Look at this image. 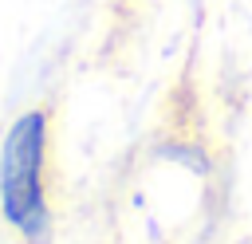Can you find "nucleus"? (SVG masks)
Segmentation results:
<instances>
[{"mask_svg": "<svg viewBox=\"0 0 252 244\" xmlns=\"http://www.w3.org/2000/svg\"><path fill=\"white\" fill-rule=\"evenodd\" d=\"M0 213L24 244L51 240L47 110H24L0 142Z\"/></svg>", "mask_w": 252, "mask_h": 244, "instance_id": "obj_1", "label": "nucleus"}]
</instances>
